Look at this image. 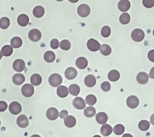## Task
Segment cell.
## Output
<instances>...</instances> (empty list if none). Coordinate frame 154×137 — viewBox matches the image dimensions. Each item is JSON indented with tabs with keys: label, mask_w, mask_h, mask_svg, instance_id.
Listing matches in <instances>:
<instances>
[{
	"label": "cell",
	"mask_w": 154,
	"mask_h": 137,
	"mask_svg": "<svg viewBox=\"0 0 154 137\" xmlns=\"http://www.w3.org/2000/svg\"><path fill=\"white\" fill-rule=\"evenodd\" d=\"M100 52L104 56H108L112 52L111 47L107 44H103L100 46Z\"/></svg>",
	"instance_id": "cell-31"
},
{
	"label": "cell",
	"mask_w": 154,
	"mask_h": 137,
	"mask_svg": "<svg viewBox=\"0 0 154 137\" xmlns=\"http://www.w3.org/2000/svg\"><path fill=\"white\" fill-rule=\"evenodd\" d=\"M153 36H154V30H153Z\"/></svg>",
	"instance_id": "cell-52"
},
{
	"label": "cell",
	"mask_w": 154,
	"mask_h": 137,
	"mask_svg": "<svg viewBox=\"0 0 154 137\" xmlns=\"http://www.w3.org/2000/svg\"><path fill=\"white\" fill-rule=\"evenodd\" d=\"M45 13V10L41 6H37L33 10V14L37 18H40L44 15Z\"/></svg>",
	"instance_id": "cell-26"
},
{
	"label": "cell",
	"mask_w": 154,
	"mask_h": 137,
	"mask_svg": "<svg viewBox=\"0 0 154 137\" xmlns=\"http://www.w3.org/2000/svg\"><path fill=\"white\" fill-rule=\"evenodd\" d=\"M78 14L82 18L88 17L91 12V9L88 4H81L78 7L77 10Z\"/></svg>",
	"instance_id": "cell-3"
},
{
	"label": "cell",
	"mask_w": 154,
	"mask_h": 137,
	"mask_svg": "<svg viewBox=\"0 0 154 137\" xmlns=\"http://www.w3.org/2000/svg\"><path fill=\"white\" fill-rule=\"evenodd\" d=\"M31 137H41L40 136H39V135H32V136H31Z\"/></svg>",
	"instance_id": "cell-49"
},
{
	"label": "cell",
	"mask_w": 154,
	"mask_h": 137,
	"mask_svg": "<svg viewBox=\"0 0 154 137\" xmlns=\"http://www.w3.org/2000/svg\"><path fill=\"white\" fill-rule=\"evenodd\" d=\"M10 25V19L7 17H3L0 19V28L2 29L8 28Z\"/></svg>",
	"instance_id": "cell-35"
},
{
	"label": "cell",
	"mask_w": 154,
	"mask_h": 137,
	"mask_svg": "<svg viewBox=\"0 0 154 137\" xmlns=\"http://www.w3.org/2000/svg\"><path fill=\"white\" fill-rule=\"evenodd\" d=\"M8 108L7 103L3 101H0V112L5 111Z\"/></svg>",
	"instance_id": "cell-43"
},
{
	"label": "cell",
	"mask_w": 154,
	"mask_h": 137,
	"mask_svg": "<svg viewBox=\"0 0 154 137\" xmlns=\"http://www.w3.org/2000/svg\"><path fill=\"white\" fill-rule=\"evenodd\" d=\"M113 131L116 135L120 136L124 134L125 131V128L123 125L118 124L114 127Z\"/></svg>",
	"instance_id": "cell-36"
},
{
	"label": "cell",
	"mask_w": 154,
	"mask_h": 137,
	"mask_svg": "<svg viewBox=\"0 0 154 137\" xmlns=\"http://www.w3.org/2000/svg\"><path fill=\"white\" fill-rule=\"evenodd\" d=\"M57 94L60 98H65L69 94L67 87L64 86H60L57 89Z\"/></svg>",
	"instance_id": "cell-23"
},
{
	"label": "cell",
	"mask_w": 154,
	"mask_h": 137,
	"mask_svg": "<svg viewBox=\"0 0 154 137\" xmlns=\"http://www.w3.org/2000/svg\"><path fill=\"white\" fill-rule=\"evenodd\" d=\"M127 105L130 109L136 108L139 104L138 98L135 95L129 96L127 99Z\"/></svg>",
	"instance_id": "cell-9"
},
{
	"label": "cell",
	"mask_w": 154,
	"mask_h": 137,
	"mask_svg": "<svg viewBox=\"0 0 154 137\" xmlns=\"http://www.w3.org/2000/svg\"><path fill=\"white\" fill-rule=\"evenodd\" d=\"M143 4L146 8H151L154 6V0H143Z\"/></svg>",
	"instance_id": "cell-41"
},
{
	"label": "cell",
	"mask_w": 154,
	"mask_h": 137,
	"mask_svg": "<svg viewBox=\"0 0 154 137\" xmlns=\"http://www.w3.org/2000/svg\"><path fill=\"white\" fill-rule=\"evenodd\" d=\"M9 110L11 114L18 115L21 112V105L17 102H13L9 105Z\"/></svg>",
	"instance_id": "cell-5"
},
{
	"label": "cell",
	"mask_w": 154,
	"mask_h": 137,
	"mask_svg": "<svg viewBox=\"0 0 154 137\" xmlns=\"http://www.w3.org/2000/svg\"><path fill=\"white\" fill-rule=\"evenodd\" d=\"M111 29L109 26H105L102 28L101 31V34L102 37L104 38L108 37L110 36Z\"/></svg>",
	"instance_id": "cell-39"
},
{
	"label": "cell",
	"mask_w": 154,
	"mask_h": 137,
	"mask_svg": "<svg viewBox=\"0 0 154 137\" xmlns=\"http://www.w3.org/2000/svg\"><path fill=\"white\" fill-rule=\"evenodd\" d=\"M74 107L78 109L82 110L85 109L86 104L84 100L81 97H76L73 101Z\"/></svg>",
	"instance_id": "cell-12"
},
{
	"label": "cell",
	"mask_w": 154,
	"mask_h": 137,
	"mask_svg": "<svg viewBox=\"0 0 154 137\" xmlns=\"http://www.w3.org/2000/svg\"><path fill=\"white\" fill-rule=\"evenodd\" d=\"M88 65V62L84 57H80L76 61V66L78 68L81 69H84Z\"/></svg>",
	"instance_id": "cell-22"
},
{
	"label": "cell",
	"mask_w": 154,
	"mask_h": 137,
	"mask_svg": "<svg viewBox=\"0 0 154 137\" xmlns=\"http://www.w3.org/2000/svg\"><path fill=\"white\" fill-rule=\"evenodd\" d=\"M22 44V40L19 37H14L11 40V45L14 48L20 47Z\"/></svg>",
	"instance_id": "cell-27"
},
{
	"label": "cell",
	"mask_w": 154,
	"mask_h": 137,
	"mask_svg": "<svg viewBox=\"0 0 154 137\" xmlns=\"http://www.w3.org/2000/svg\"><path fill=\"white\" fill-rule=\"evenodd\" d=\"M84 83L88 87H93L96 84V77L93 75H88L84 79Z\"/></svg>",
	"instance_id": "cell-18"
},
{
	"label": "cell",
	"mask_w": 154,
	"mask_h": 137,
	"mask_svg": "<svg viewBox=\"0 0 154 137\" xmlns=\"http://www.w3.org/2000/svg\"><path fill=\"white\" fill-rule=\"evenodd\" d=\"M21 92L23 95L25 97H31L34 94V87L30 84H25L22 87Z\"/></svg>",
	"instance_id": "cell-4"
},
{
	"label": "cell",
	"mask_w": 154,
	"mask_h": 137,
	"mask_svg": "<svg viewBox=\"0 0 154 137\" xmlns=\"http://www.w3.org/2000/svg\"><path fill=\"white\" fill-rule=\"evenodd\" d=\"M65 126L68 128H72L75 126L76 120L75 118L71 115H68L64 118Z\"/></svg>",
	"instance_id": "cell-15"
},
{
	"label": "cell",
	"mask_w": 154,
	"mask_h": 137,
	"mask_svg": "<svg viewBox=\"0 0 154 137\" xmlns=\"http://www.w3.org/2000/svg\"><path fill=\"white\" fill-rule=\"evenodd\" d=\"M131 37L133 40L135 42H141L144 38V32L141 29H135L133 30L131 33Z\"/></svg>",
	"instance_id": "cell-2"
},
{
	"label": "cell",
	"mask_w": 154,
	"mask_h": 137,
	"mask_svg": "<svg viewBox=\"0 0 154 137\" xmlns=\"http://www.w3.org/2000/svg\"><path fill=\"white\" fill-rule=\"evenodd\" d=\"M17 124L20 127L25 128L29 125V119L27 116L24 114L19 116L17 119Z\"/></svg>",
	"instance_id": "cell-10"
},
{
	"label": "cell",
	"mask_w": 154,
	"mask_h": 137,
	"mask_svg": "<svg viewBox=\"0 0 154 137\" xmlns=\"http://www.w3.org/2000/svg\"><path fill=\"white\" fill-rule=\"evenodd\" d=\"M93 137H101L100 136H98V135H96V136H94Z\"/></svg>",
	"instance_id": "cell-51"
},
{
	"label": "cell",
	"mask_w": 154,
	"mask_h": 137,
	"mask_svg": "<svg viewBox=\"0 0 154 137\" xmlns=\"http://www.w3.org/2000/svg\"><path fill=\"white\" fill-rule=\"evenodd\" d=\"M13 51V48L9 45H6L3 47L1 50L3 56L5 57L10 56L12 54Z\"/></svg>",
	"instance_id": "cell-32"
},
{
	"label": "cell",
	"mask_w": 154,
	"mask_h": 137,
	"mask_svg": "<svg viewBox=\"0 0 154 137\" xmlns=\"http://www.w3.org/2000/svg\"><path fill=\"white\" fill-rule=\"evenodd\" d=\"M149 76L147 73L142 72L139 73L137 76V82L140 84H145L149 80Z\"/></svg>",
	"instance_id": "cell-13"
},
{
	"label": "cell",
	"mask_w": 154,
	"mask_h": 137,
	"mask_svg": "<svg viewBox=\"0 0 154 137\" xmlns=\"http://www.w3.org/2000/svg\"><path fill=\"white\" fill-rule=\"evenodd\" d=\"M80 91V87L78 85L74 84H71L69 87L68 91L70 94L77 96L79 94Z\"/></svg>",
	"instance_id": "cell-30"
},
{
	"label": "cell",
	"mask_w": 154,
	"mask_h": 137,
	"mask_svg": "<svg viewBox=\"0 0 154 137\" xmlns=\"http://www.w3.org/2000/svg\"><path fill=\"white\" fill-rule=\"evenodd\" d=\"M148 58L150 61L154 63V49L149 51L148 54Z\"/></svg>",
	"instance_id": "cell-44"
},
{
	"label": "cell",
	"mask_w": 154,
	"mask_h": 137,
	"mask_svg": "<svg viewBox=\"0 0 154 137\" xmlns=\"http://www.w3.org/2000/svg\"><path fill=\"white\" fill-rule=\"evenodd\" d=\"M122 137H133V136H132V135H130V134H124Z\"/></svg>",
	"instance_id": "cell-48"
},
{
	"label": "cell",
	"mask_w": 154,
	"mask_h": 137,
	"mask_svg": "<svg viewBox=\"0 0 154 137\" xmlns=\"http://www.w3.org/2000/svg\"><path fill=\"white\" fill-rule=\"evenodd\" d=\"M0 125H1V121H0Z\"/></svg>",
	"instance_id": "cell-53"
},
{
	"label": "cell",
	"mask_w": 154,
	"mask_h": 137,
	"mask_svg": "<svg viewBox=\"0 0 154 137\" xmlns=\"http://www.w3.org/2000/svg\"><path fill=\"white\" fill-rule=\"evenodd\" d=\"M62 77L58 74H53L50 76L49 78V83L53 87H57L60 85L62 83Z\"/></svg>",
	"instance_id": "cell-1"
},
{
	"label": "cell",
	"mask_w": 154,
	"mask_h": 137,
	"mask_svg": "<svg viewBox=\"0 0 154 137\" xmlns=\"http://www.w3.org/2000/svg\"><path fill=\"white\" fill-rule=\"evenodd\" d=\"M60 47L63 50L67 51L69 50L71 48V44L67 39H64L60 43Z\"/></svg>",
	"instance_id": "cell-38"
},
{
	"label": "cell",
	"mask_w": 154,
	"mask_h": 137,
	"mask_svg": "<svg viewBox=\"0 0 154 137\" xmlns=\"http://www.w3.org/2000/svg\"><path fill=\"white\" fill-rule=\"evenodd\" d=\"M13 67L15 71L20 73L25 68V62L22 59H17L14 62Z\"/></svg>",
	"instance_id": "cell-11"
},
{
	"label": "cell",
	"mask_w": 154,
	"mask_h": 137,
	"mask_svg": "<svg viewBox=\"0 0 154 137\" xmlns=\"http://www.w3.org/2000/svg\"><path fill=\"white\" fill-rule=\"evenodd\" d=\"M46 116L50 120H56L59 116V112L57 109L52 107L48 109L46 112Z\"/></svg>",
	"instance_id": "cell-8"
},
{
	"label": "cell",
	"mask_w": 154,
	"mask_h": 137,
	"mask_svg": "<svg viewBox=\"0 0 154 137\" xmlns=\"http://www.w3.org/2000/svg\"><path fill=\"white\" fill-rule=\"evenodd\" d=\"M113 130V128L110 125L107 124H104L100 128V133L104 136H108L112 134Z\"/></svg>",
	"instance_id": "cell-19"
},
{
	"label": "cell",
	"mask_w": 154,
	"mask_h": 137,
	"mask_svg": "<svg viewBox=\"0 0 154 137\" xmlns=\"http://www.w3.org/2000/svg\"><path fill=\"white\" fill-rule=\"evenodd\" d=\"M119 9L121 11L125 12L128 11L130 9L131 4L129 1L128 0H121L118 3Z\"/></svg>",
	"instance_id": "cell-16"
},
{
	"label": "cell",
	"mask_w": 154,
	"mask_h": 137,
	"mask_svg": "<svg viewBox=\"0 0 154 137\" xmlns=\"http://www.w3.org/2000/svg\"><path fill=\"white\" fill-rule=\"evenodd\" d=\"M42 82V78L39 74H34L32 75L30 78L31 84L34 86L39 85Z\"/></svg>",
	"instance_id": "cell-25"
},
{
	"label": "cell",
	"mask_w": 154,
	"mask_h": 137,
	"mask_svg": "<svg viewBox=\"0 0 154 137\" xmlns=\"http://www.w3.org/2000/svg\"><path fill=\"white\" fill-rule=\"evenodd\" d=\"M150 127V123L148 121L142 120L138 124V127L142 131L148 130Z\"/></svg>",
	"instance_id": "cell-34"
},
{
	"label": "cell",
	"mask_w": 154,
	"mask_h": 137,
	"mask_svg": "<svg viewBox=\"0 0 154 137\" xmlns=\"http://www.w3.org/2000/svg\"><path fill=\"white\" fill-rule=\"evenodd\" d=\"M29 19L28 15L25 14H21L19 15L17 19V22L19 25L21 27H25L29 24Z\"/></svg>",
	"instance_id": "cell-21"
},
{
	"label": "cell",
	"mask_w": 154,
	"mask_h": 137,
	"mask_svg": "<svg viewBox=\"0 0 154 137\" xmlns=\"http://www.w3.org/2000/svg\"><path fill=\"white\" fill-rule=\"evenodd\" d=\"M87 47L89 50L92 52H97L100 49V44L96 39H90L88 40Z\"/></svg>",
	"instance_id": "cell-7"
},
{
	"label": "cell",
	"mask_w": 154,
	"mask_h": 137,
	"mask_svg": "<svg viewBox=\"0 0 154 137\" xmlns=\"http://www.w3.org/2000/svg\"><path fill=\"white\" fill-rule=\"evenodd\" d=\"M97 101V98L93 95H89L86 97L85 102L88 105L92 106L95 104Z\"/></svg>",
	"instance_id": "cell-37"
},
{
	"label": "cell",
	"mask_w": 154,
	"mask_h": 137,
	"mask_svg": "<svg viewBox=\"0 0 154 137\" xmlns=\"http://www.w3.org/2000/svg\"><path fill=\"white\" fill-rule=\"evenodd\" d=\"M150 121H151V124L154 126V113L151 116Z\"/></svg>",
	"instance_id": "cell-47"
},
{
	"label": "cell",
	"mask_w": 154,
	"mask_h": 137,
	"mask_svg": "<svg viewBox=\"0 0 154 137\" xmlns=\"http://www.w3.org/2000/svg\"><path fill=\"white\" fill-rule=\"evenodd\" d=\"M149 77L150 78L154 79V67L151 69L150 73H149Z\"/></svg>",
	"instance_id": "cell-46"
},
{
	"label": "cell",
	"mask_w": 154,
	"mask_h": 137,
	"mask_svg": "<svg viewBox=\"0 0 154 137\" xmlns=\"http://www.w3.org/2000/svg\"><path fill=\"white\" fill-rule=\"evenodd\" d=\"M78 72L75 68L73 67H69L65 71V77L68 80H72L75 78L77 76Z\"/></svg>",
	"instance_id": "cell-14"
},
{
	"label": "cell",
	"mask_w": 154,
	"mask_h": 137,
	"mask_svg": "<svg viewBox=\"0 0 154 137\" xmlns=\"http://www.w3.org/2000/svg\"><path fill=\"white\" fill-rule=\"evenodd\" d=\"M2 52H1V51H0V60H1V59H2Z\"/></svg>",
	"instance_id": "cell-50"
},
{
	"label": "cell",
	"mask_w": 154,
	"mask_h": 137,
	"mask_svg": "<svg viewBox=\"0 0 154 137\" xmlns=\"http://www.w3.org/2000/svg\"><path fill=\"white\" fill-rule=\"evenodd\" d=\"M68 112L66 110H63L61 111L60 113V118L63 119L65 118V117L68 116Z\"/></svg>",
	"instance_id": "cell-45"
},
{
	"label": "cell",
	"mask_w": 154,
	"mask_h": 137,
	"mask_svg": "<svg viewBox=\"0 0 154 137\" xmlns=\"http://www.w3.org/2000/svg\"><path fill=\"white\" fill-rule=\"evenodd\" d=\"M96 113V109L92 106L87 107L84 110V115L87 118H92L95 116Z\"/></svg>",
	"instance_id": "cell-29"
},
{
	"label": "cell",
	"mask_w": 154,
	"mask_h": 137,
	"mask_svg": "<svg viewBox=\"0 0 154 137\" xmlns=\"http://www.w3.org/2000/svg\"><path fill=\"white\" fill-rule=\"evenodd\" d=\"M130 21V16L128 13H124L120 15L119 22L121 24L126 25L128 24Z\"/></svg>",
	"instance_id": "cell-33"
},
{
	"label": "cell",
	"mask_w": 154,
	"mask_h": 137,
	"mask_svg": "<svg viewBox=\"0 0 154 137\" xmlns=\"http://www.w3.org/2000/svg\"><path fill=\"white\" fill-rule=\"evenodd\" d=\"M12 80L16 85H20L25 82V77L23 74H16L13 76Z\"/></svg>",
	"instance_id": "cell-20"
},
{
	"label": "cell",
	"mask_w": 154,
	"mask_h": 137,
	"mask_svg": "<svg viewBox=\"0 0 154 137\" xmlns=\"http://www.w3.org/2000/svg\"><path fill=\"white\" fill-rule=\"evenodd\" d=\"M44 59L47 63H52L56 59V55L52 51H47L44 54Z\"/></svg>",
	"instance_id": "cell-28"
},
{
	"label": "cell",
	"mask_w": 154,
	"mask_h": 137,
	"mask_svg": "<svg viewBox=\"0 0 154 137\" xmlns=\"http://www.w3.org/2000/svg\"><path fill=\"white\" fill-rule=\"evenodd\" d=\"M101 88L104 92H108L110 90L111 86L109 82H104L101 84Z\"/></svg>",
	"instance_id": "cell-40"
},
{
	"label": "cell",
	"mask_w": 154,
	"mask_h": 137,
	"mask_svg": "<svg viewBox=\"0 0 154 137\" xmlns=\"http://www.w3.org/2000/svg\"><path fill=\"white\" fill-rule=\"evenodd\" d=\"M29 38L33 42H38L41 39L42 33L41 31L37 29L31 30L29 33Z\"/></svg>",
	"instance_id": "cell-6"
},
{
	"label": "cell",
	"mask_w": 154,
	"mask_h": 137,
	"mask_svg": "<svg viewBox=\"0 0 154 137\" xmlns=\"http://www.w3.org/2000/svg\"><path fill=\"white\" fill-rule=\"evenodd\" d=\"M51 47L53 49H57L59 47V42L57 39H53L51 41Z\"/></svg>",
	"instance_id": "cell-42"
},
{
	"label": "cell",
	"mask_w": 154,
	"mask_h": 137,
	"mask_svg": "<svg viewBox=\"0 0 154 137\" xmlns=\"http://www.w3.org/2000/svg\"><path fill=\"white\" fill-rule=\"evenodd\" d=\"M108 118L107 115L105 112H100L96 114V121L100 125H104L107 121Z\"/></svg>",
	"instance_id": "cell-17"
},
{
	"label": "cell",
	"mask_w": 154,
	"mask_h": 137,
	"mask_svg": "<svg viewBox=\"0 0 154 137\" xmlns=\"http://www.w3.org/2000/svg\"><path fill=\"white\" fill-rule=\"evenodd\" d=\"M108 77L109 81L111 82H116L120 78V74L118 70H111L108 75Z\"/></svg>",
	"instance_id": "cell-24"
}]
</instances>
